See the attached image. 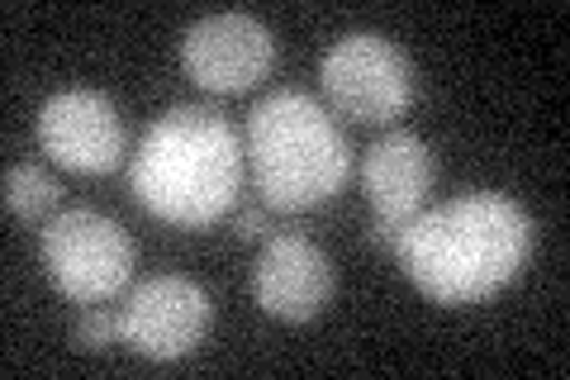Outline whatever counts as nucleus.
Returning <instances> with one entry per match:
<instances>
[{"label": "nucleus", "instance_id": "obj_1", "mask_svg": "<svg viewBox=\"0 0 570 380\" xmlns=\"http://www.w3.org/2000/svg\"><path fill=\"white\" fill-rule=\"evenodd\" d=\"M404 276L438 304H480L519 276L532 257V220L509 195L475 191L419 210L395 247Z\"/></svg>", "mask_w": 570, "mask_h": 380}, {"label": "nucleus", "instance_id": "obj_2", "mask_svg": "<svg viewBox=\"0 0 570 380\" xmlns=\"http://www.w3.org/2000/svg\"><path fill=\"white\" fill-rule=\"evenodd\" d=\"M129 181L138 205L163 224L209 228L243 191V143L224 115L205 105H176L148 124Z\"/></svg>", "mask_w": 570, "mask_h": 380}, {"label": "nucleus", "instance_id": "obj_3", "mask_svg": "<svg viewBox=\"0 0 570 380\" xmlns=\"http://www.w3.org/2000/svg\"><path fill=\"white\" fill-rule=\"evenodd\" d=\"M247 167L266 205L299 214L347 186L352 148L314 96L272 90L247 115Z\"/></svg>", "mask_w": 570, "mask_h": 380}, {"label": "nucleus", "instance_id": "obj_4", "mask_svg": "<svg viewBox=\"0 0 570 380\" xmlns=\"http://www.w3.org/2000/svg\"><path fill=\"white\" fill-rule=\"evenodd\" d=\"M134 238L96 210H62L43 228L48 281L71 304L115 300L134 281Z\"/></svg>", "mask_w": 570, "mask_h": 380}, {"label": "nucleus", "instance_id": "obj_5", "mask_svg": "<svg viewBox=\"0 0 570 380\" xmlns=\"http://www.w3.org/2000/svg\"><path fill=\"white\" fill-rule=\"evenodd\" d=\"M318 81L333 110L356 124H395L414 100L409 58L381 33H343L318 58Z\"/></svg>", "mask_w": 570, "mask_h": 380}, {"label": "nucleus", "instance_id": "obj_6", "mask_svg": "<svg viewBox=\"0 0 570 380\" xmlns=\"http://www.w3.org/2000/svg\"><path fill=\"white\" fill-rule=\"evenodd\" d=\"M276 62V39L266 33L262 20L243 10L228 14H205L195 20L181 39V67L186 77L209 90V96H238L266 81V71Z\"/></svg>", "mask_w": 570, "mask_h": 380}, {"label": "nucleus", "instance_id": "obj_7", "mask_svg": "<svg viewBox=\"0 0 570 380\" xmlns=\"http://www.w3.org/2000/svg\"><path fill=\"white\" fill-rule=\"evenodd\" d=\"M214 323V304L186 276H153L134 285L119 310V342H129L148 361H176L205 342Z\"/></svg>", "mask_w": 570, "mask_h": 380}, {"label": "nucleus", "instance_id": "obj_8", "mask_svg": "<svg viewBox=\"0 0 570 380\" xmlns=\"http://www.w3.org/2000/svg\"><path fill=\"white\" fill-rule=\"evenodd\" d=\"M253 300L262 314L285 323L324 314L333 300V262L305 233H272L253 266Z\"/></svg>", "mask_w": 570, "mask_h": 380}, {"label": "nucleus", "instance_id": "obj_9", "mask_svg": "<svg viewBox=\"0 0 570 380\" xmlns=\"http://www.w3.org/2000/svg\"><path fill=\"white\" fill-rule=\"evenodd\" d=\"M39 143L43 153L67 172L96 176L115 172L124 157V124L115 105L96 90H62L39 115Z\"/></svg>", "mask_w": 570, "mask_h": 380}, {"label": "nucleus", "instance_id": "obj_10", "mask_svg": "<svg viewBox=\"0 0 570 380\" xmlns=\"http://www.w3.org/2000/svg\"><path fill=\"white\" fill-rule=\"evenodd\" d=\"M362 181H366V201L376 220L409 224L423 210L428 191H433V153L423 148V138L395 129L366 148Z\"/></svg>", "mask_w": 570, "mask_h": 380}, {"label": "nucleus", "instance_id": "obj_11", "mask_svg": "<svg viewBox=\"0 0 570 380\" xmlns=\"http://www.w3.org/2000/svg\"><path fill=\"white\" fill-rule=\"evenodd\" d=\"M6 210L24 224H48L52 214H62V186L43 167H10L6 172Z\"/></svg>", "mask_w": 570, "mask_h": 380}, {"label": "nucleus", "instance_id": "obj_12", "mask_svg": "<svg viewBox=\"0 0 570 380\" xmlns=\"http://www.w3.org/2000/svg\"><path fill=\"white\" fill-rule=\"evenodd\" d=\"M110 342H119V314L86 304V310L71 319V348L77 352H105Z\"/></svg>", "mask_w": 570, "mask_h": 380}, {"label": "nucleus", "instance_id": "obj_13", "mask_svg": "<svg viewBox=\"0 0 570 380\" xmlns=\"http://www.w3.org/2000/svg\"><path fill=\"white\" fill-rule=\"evenodd\" d=\"M234 233H238V238H266V233H272V214L257 210V205H247V210L234 214Z\"/></svg>", "mask_w": 570, "mask_h": 380}]
</instances>
